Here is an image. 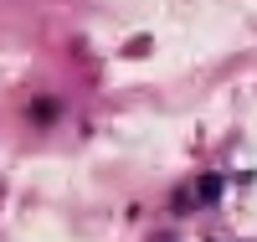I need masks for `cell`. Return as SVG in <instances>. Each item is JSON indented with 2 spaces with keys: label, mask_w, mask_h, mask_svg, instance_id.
Masks as SVG:
<instances>
[{
  "label": "cell",
  "mask_w": 257,
  "mask_h": 242,
  "mask_svg": "<svg viewBox=\"0 0 257 242\" xmlns=\"http://www.w3.org/2000/svg\"><path fill=\"white\" fill-rule=\"evenodd\" d=\"M190 196H196L201 206H216V196H221V175H201V181L190 186Z\"/></svg>",
  "instance_id": "obj_1"
}]
</instances>
